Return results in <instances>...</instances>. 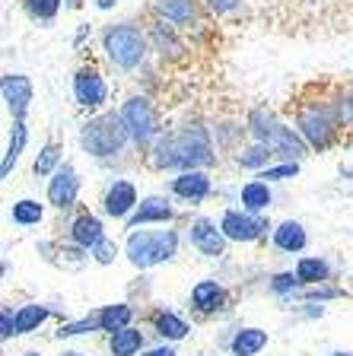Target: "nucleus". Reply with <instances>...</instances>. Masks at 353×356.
I'll list each match as a JSON object with an SVG mask.
<instances>
[{
	"instance_id": "f257e3e1",
	"label": "nucleus",
	"mask_w": 353,
	"mask_h": 356,
	"mask_svg": "<svg viewBox=\"0 0 353 356\" xmlns=\"http://www.w3.org/2000/svg\"><path fill=\"white\" fill-rule=\"evenodd\" d=\"M147 159L156 172H188L214 165L217 153L210 131L204 124H185L178 131L162 134L159 140L147 149Z\"/></svg>"
},
{
	"instance_id": "f03ea898",
	"label": "nucleus",
	"mask_w": 353,
	"mask_h": 356,
	"mask_svg": "<svg viewBox=\"0 0 353 356\" xmlns=\"http://www.w3.org/2000/svg\"><path fill=\"white\" fill-rule=\"evenodd\" d=\"M99 42H102V51L109 58V64L125 70V74L137 70L147 60V54L153 51L150 48V35L140 29L137 22H111V26L102 29Z\"/></svg>"
},
{
	"instance_id": "7ed1b4c3",
	"label": "nucleus",
	"mask_w": 353,
	"mask_h": 356,
	"mask_svg": "<svg viewBox=\"0 0 353 356\" xmlns=\"http://www.w3.org/2000/svg\"><path fill=\"white\" fill-rule=\"evenodd\" d=\"M131 134H127L125 121L118 111H99L86 124L80 127V147L86 156L105 163V159H118L127 149Z\"/></svg>"
},
{
	"instance_id": "20e7f679",
	"label": "nucleus",
	"mask_w": 353,
	"mask_h": 356,
	"mask_svg": "<svg viewBox=\"0 0 353 356\" xmlns=\"http://www.w3.org/2000/svg\"><path fill=\"white\" fill-rule=\"evenodd\" d=\"M178 229H131L125 238V258L137 270H150L166 261H175L178 254Z\"/></svg>"
},
{
	"instance_id": "39448f33",
	"label": "nucleus",
	"mask_w": 353,
	"mask_h": 356,
	"mask_svg": "<svg viewBox=\"0 0 353 356\" xmlns=\"http://www.w3.org/2000/svg\"><path fill=\"white\" fill-rule=\"evenodd\" d=\"M293 121L296 131L302 134V140L309 143V149H315V153L331 149L334 140H338V127H340L338 102H306L296 108Z\"/></svg>"
},
{
	"instance_id": "423d86ee",
	"label": "nucleus",
	"mask_w": 353,
	"mask_h": 356,
	"mask_svg": "<svg viewBox=\"0 0 353 356\" xmlns=\"http://www.w3.org/2000/svg\"><path fill=\"white\" fill-rule=\"evenodd\" d=\"M118 115H121L127 134H131V143L137 149H150L162 137L156 108L147 96H127L125 102H121V108H118Z\"/></svg>"
},
{
	"instance_id": "0eeeda50",
	"label": "nucleus",
	"mask_w": 353,
	"mask_h": 356,
	"mask_svg": "<svg viewBox=\"0 0 353 356\" xmlns=\"http://www.w3.org/2000/svg\"><path fill=\"white\" fill-rule=\"evenodd\" d=\"M220 229L229 242L251 245L271 229V222H267L265 213H249V210H242V207H226L220 213Z\"/></svg>"
},
{
	"instance_id": "6e6552de",
	"label": "nucleus",
	"mask_w": 353,
	"mask_h": 356,
	"mask_svg": "<svg viewBox=\"0 0 353 356\" xmlns=\"http://www.w3.org/2000/svg\"><path fill=\"white\" fill-rule=\"evenodd\" d=\"M74 102L80 105L83 111H102L105 102H109V83L99 74L96 67H80L74 74Z\"/></svg>"
},
{
	"instance_id": "1a4fd4ad",
	"label": "nucleus",
	"mask_w": 353,
	"mask_h": 356,
	"mask_svg": "<svg viewBox=\"0 0 353 356\" xmlns=\"http://www.w3.org/2000/svg\"><path fill=\"white\" fill-rule=\"evenodd\" d=\"M0 96H3V105H7L13 121L29 118L36 89H32V80L26 74H3V80H0Z\"/></svg>"
},
{
	"instance_id": "9d476101",
	"label": "nucleus",
	"mask_w": 353,
	"mask_h": 356,
	"mask_svg": "<svg viewBox=\"0 0 353 356\" xmlns=\"http://www.w3.org/2000/svg\"><path fill=\"white\" fill-rule=\"evenodd\" d=\"M188 238H191L194 252L204 258H223L229 245V238L220 229V220H210V216H194L188 226Z\"/></svg>"
},
{
	"instance_id": "9b49d317",
	"label": "nucleus",
	"mask_w": 353,
	"mask_h": 356,
	"mask_svg": "<svg viewBox=\"0 0 353 356\" xmlns=\"http://www.w3.org/2000/svg\"><path fill=\"white\" fill-rule=\"evenodd\" d=\"M140 207L137 197V185L127 181V178H111V185L102 194V213L109 220H131V213Z\"/></svg>"
},
{
	"instance_id": "f8f14e48",
	"label": "nucleus",
	"mask_w": 353,
	"mask_h": 356,
	"mask_svg": "<svg viewBox=\"0 0 353 356\" xmlns=\"http://www.w3.org/2000/svg\"><path fill=\"white\" fill-rule=\"evenodd\" d=\"M80 200V172L74 163H61V169L48 178V204L54 210H70Z\"/></svg>"
},
{
	"instance_id": "ddd939ff",
	"label": "nucleus",
	"mask_w": 353,
	"mask_h": 356,
	"mask_svg": "<svg viewBox=\"0 0 353 356\" xmlns=\"http://www.w3.org/2000/svg\"><path fill=\"white\" fill-rule=\"evenodd\" d=\"M210 191H214V178L207 169H188L169 178V194L185 200V204H201V200L210 197Z\"/></svg>"
},
{
	"instance_id": "4468645a",
	"label": "nucleus",
	"mask_w": 353,
	"mask_h": 356,
	"mask_svg": "<svg viewBox=\"0 0 353 356\" xmlns=\"http://www.w3.org/2000/svg\"><path fill=\"white\" fill-rule=\"evenodd\" d=\"M175 220V207H172L169 197H162V194H150V197L140 200V207L131 213V220L125 222V229H140V226H166V222Z\"/></svg>"
},
{
	"instance_id": "2eb2a0df",
	"label": "nucleus",
	"mask_w": 353,
	"mask_h": 356,
	"mask_svg": "<svg viewBox=\"0 0 353 356\" xmlns=\"http://www.w3.org/2000/svg\"><path fill=\"white\" fill-rule=\"evenodd\" d=\"M229 302V293L226 286H223L220 280H198L191 286V309L198 312L201 318H207V315H217V312H223Z\"/></svg>"
},
{
	"instance_id": "dca6fc26",
	"label": "nucleus",
	"mask_w": 353,
	"mask_h": 356,
	"mask_svg": "<svg viewBox=\"0 0 353 356\" xmlns=\"http://www.w3.org/2000/svg\"><path fill=\"white\" fill-rule=\"evenodd\" d=\"M67 236H70V242L77 245V248H86V252H93L99 242H105V226L102 220H99L96 213H89V210H80V213L70 220V226H67Z\"/></svg>"
},
{
	"instance_id": "f3484780",
	"label": "nucleus",
	"mask_w": 353,
	"mask_h": 356,
	"mask_svg": "<svg viewBox=\"0 0 353 356\" xmlns=\"http://www.w3.org/2000/svg\"><path fill=\"white\" fill-rule=\"evenodd\" d=\"M153 10L175 29H191L201 22V0H153Z\"/></svg>"
},
{
	"instance_id": "a211bd4d",
	"label": "nucleus",
	"mask_w": 353,
	"mask_h": 356,
	"mask_svg": "<svg viewBox=\"0 0 353 356\" xmlns=\"http://www.w3.org/2000/svg\"><path fill=\"white\" fill-rule=\"evenodd\" d=\"M271 242L283 254H299L309 245V232H306V226L299 220H283L271 229Z\"/></svg>"
},
{
	"instance_id": "6ab92c4d",
	"label": "nucleus",
	"mask_w": 353,
	"mask_h": 356,
	"mask_svg": "<svg viewBox=\"0 0 353 356\" xmlns=\"http://www.w3.org/2000/svg\"><path fill=\"white\" fill-rule=\"evenodd\" d=\"M175 32H178V29L172 26V22H166V19H159V16H156V19L150 22V29H147L150 48H153L159 58H178V54L185 51V44L178 42Z\"/></svg>"
},
{
	"instance_id": "aec40b11",
	"label": "nucleus",
	"mask_w": 353,
	"mask_h": 356,
	"mask_svg": "<svg viewBox=\"0 0 353 356\" xmlns=\"http://www.w3.org/2000/svg\"><path fill=\"white\" fill-rule=\"evenodd\" d=\"M150 325H153V331L159 334L166 343H175V341H185L188 334H191V325L182 318V315H175V312L169 309H156L153 315H150Z\"/></svg>"
},
{
	"instance_id": "412c9836",
	"label": "nucleus",
	"mask_w": 353,
	"mask_h": 356,
	"mask_svg": "<svg viewBox=\"0 0 353 356\" xmlns=\"http://www.w3.org/2000/svg\"><path fill=\"white\" fill-rule=\"evenodd\" d=\"M274 204V194H271V185L261 181V178H251L239 188V207L249 210V213H267Z\"/></svg>"
},
{
	"instance_id": "4be33fe9",
	"label": "nucleus",
	"mask_w": 353,
	"mask_h": 356,
	"mask_svg": "<svg viewBox=\"0 0 353 356\" xmlns=\"http://www.w3.org/2000/svg\"><path fill=\"white\" fill-rule=\"evenodd\" d=\"M271 334L265 327H239V331L229 337V353L233 356H258L267 347Z\"/></svg>"
},
{
	"instance_id": "5701e85b",
	"label": "nucleus",
	"mask_w": 353,
	"mask_h": 356,
	"mask_svg": "<svg viewBox=\"0 0 353 356\" xmlns=\"http://www.w3.org/2000/svg\"><path fill=\"white\" fill-rule=\"evenodd\" d=\"M296 277H299L302 286H322V283L331 280V264L322 254H302L296 261Z\"/></svg>"
},
{
	"instance_id": "b1692460",
	"label": "nucleus",
	"mask_w": 353,
	"mask_h": 356,
	"mask_svg": "<svg viewBox=\"0 0 353 356\" xmlns=\"http://www.w3.org/2000/svg\"><path fill=\"white\" fill-rule=\"evenodd\" d=\"M143 343H147V337H143V331L134 325L121 327V331L109 334V353L111 356H140V350H143Z\"/></svg>"
},
{
	"instance_id": "393cba45",
	"label": "nucleus",
	"mask_w": 353,
	"mask_h": 356,
	"mask_svg": "<svg viewBox=\"0 0 353 356\" xmlns=\"http://www.w3.org/2000/svg\"><path fill=\"white\" fill-rule=\"evenodd\" d=\"M96 315V325H99V331H105V334H115V331H121V327H127L134 321V305H127V302H115V305H102L99 312H93Z\"/></svg>"
},
{
	"instance_id": "a878e982",
	"label": "nucleus",
	"mask_w": 353,
	"mask_h": 356,
	"mask_svg": "<svg viewBox=\"0 0 353 356\" xmlns=\"http://www.w3.org/2000/svg\"><path fill=\"white\" fill-rule=\"evenodd\" d=\"M26 143H29V124H26V121H13V127H10L7 153H3V163H0V178H10L13 165L19 163L22 149H26Z\"/></svg>"
},
{
	"instance_id": "bb28decb",
	"label": "nucleus",
	"mask_w": 353,
	"mask_h": 356,
	"mask_svg": "<svg viewBox=\"0 0 353 356\" xmlns=\"http://www.w3.org/2000/svg\"><path fill=\"white\" fill-rule=\"evenodd\" d=\"M280 127V118L274 115L267 105H255V108L249 111V134L251 140H261V143H271L274 131Z\"/></svg>"
},
{
	"instance_id": "cd10ccee",
	"label": "nucleus",
	"mask_w": 353,
	"mask_h": 356,
	"mask_svg": "<svg viewBox=\"0 0 353 356\" xmlns=\"http://www.w3.org/2000/svg\"><path fill=\"white\" fill-rule=\"evenodd\" d=\"M45 220V204L36 197H19L13 200V207H10V222L19 226V229H32L38 222Z\"/></svg>"
},
{
	"instance_id": "c85d7f7f",
	"label": "nucleus",
	"mask_w": 353,
	"mask_h": 356,
	"mask_svg": "<svg viewBox=\"0 0 353 356\" xmlns=\"http://www.w3.org/2000/svg\"><path fill=\"white\" fill-rule=\"evenodd\" d=\"M274 159H277L274 149L267 147V143H261V140H251L249 147H242L239 153H235V165H239V169H255V172L274 165Z\"/></svg>"
},
{
	"instance_id": "c756f323",
	"label": "nucleus",
	"mask_w": 353,
	"mask_h": 356,
	"mask_svg": "<svg viewBox=\"0 0 353 356\" xmlns=\"http://www.w3.org/2000/svg\"><path fill=\"white\" fill-rule=\"evenodd\" d=\"M52 315H54L52 305H42V302H26V305H19V309H16V331H19V334L38 331V327H42L45 321L52 318Z\"/></svg>"
},
{
	"instance_id": "7c9ffc66",
	"label": "nucleus",
	"mask_w": 353,
	"mask_h": 356,
	"mask_svg": "<svg viewBox=\"0 0 353 356\" xmlns=\"http://www.w3.org/2000/svg\"><path fill=\"white\" fill-rule=\"evenodd\" d=\"M64 147L61 143H54V140H48L42 149H38V156H36V163H32V172H36L38 178H52L54 172L61 169V163H64Z\"/></svg>"
},
{
	"instance_id": "2f4dec72",
	"label": "nucleus",
	"mask_w": 353,
	"mask_h": 356,
	"mask_svg": "<svg viewBox=\"0 0 353 356\" xmlns=\"http://www.w3.org/2000/svg\"><path fill=\"white\" fill-rule=\"evenodd\" d=\"M19 7L32 22H54L64 0H19Z\"/></svg>"
},
{
	"instance_id": "473e14b6",
	"label": "nucleus",
	"mask_w": 353,
	"mask_h": 356,
	"mask_svg": "<svg viewBox=\"0 0 353 356\" xmlns=\"http://www.w3.org/2000/svg\"><path fill=\"white\" fill-rule=\"evenodd\" d=\"M299 175V163H274L267 165V169H261L255 178H261V181H287V178H296Z\"/></svg>"
},
{
	"instance_id": "72a5a7b5",
	"label": "nucleus",
	"mask_w": 353,
	"mask_h": 356,
	"mask_svg": "<svg viewBox=\"0 0 353 356\" xmlns=\"http://www.w3.org/2000/svg\"><path fill=\"white\" fill-rule=\"evenodd\" d=\"M299 286L302 283H299V277H296V270H280V274H274V280H271L274 296H293Z\"/></svg>"
},
{
	"instance_id": "f704fd0d",
	"label": "nucleus",
	"mask_w": 353,
	"mask_h": 356,
	"mask_svg": "<svg viewBox=\"0 0 353 356\" xmlns=\"http://www.w3.org/2000/svg\"><path fill=\"white\" fill-rule=\"evenodd\" d=\"M86 331H99L96 315H86V318H80V321H64V325L54 331V337L64 341V337H77V334H86Z\"/></svg>"
},
{
	"instance_id": "c9c22d12",
	"label": "nucleus",
	"mask_w": 353,
	"mask_h": 356,
	"mask_svg": "<svg viewBox=\"0 0 353 356\" xmlns=\"http://www.w3.org/2000/svg\"><path fill=\"white\" fill-rule=\"evenodd\" d=\"M13 337H19V331H16V312H13V305H3L0 309V341L7 343Z\"/></svg>"
},
{
	"instance_id": "e433bc0d",
	"label": "nucleus",
	"mask_w": 353,
	"mask_h": 356,
	"mask_svg": "<svg viewBox=\"0 0 353 356\" xmlns=\"http://www.w3.org/2000/svg\"><path fill=\"white\" fill-rule=\"evenodd\" d=\"M338 296H344V289H338V286H306V293H302V299H309V302H328V299H338Z\"/></svg>"
},
{
	"instance_id": "4c0bfd02",
	"label": "nucleus",
	"mask_w": 353,
	"mask_h": 356,
	"mask_svg": "<svg viewBox=\"0 0 353 356\" xmlns=\"http://www.w3.org/2000/svg\"><path fill=\"white\" fill-rule=\"evenodd\" d=\"M89 254H93V261H96V264H102V267H105V264H111V261L118 258V245L111 242V238H105V242H99Z\"/></svg>"
},
{
	"instance_id": "58836bf2",
	"label": "nucleus",
	"mask_w": 353,
	"mask_h": 356,
	"mask_svg": "<svg viewBox=\"0 0 353 356\" xmlns=\"http://www.w3.org/2000/svg\"><path fill=\"white\" fill-rule=\"evenodd\" d=\"M201 3L217 16H229V13H235V10L242 7V0H201Z\"/></svg>"
},
{
	"instance_id": "ea45409f",
	"label": "nucleus",
	"mask_w": 353,
	"mask_h": 356,
	"mask_svg": "<svg viewBox=\"0 0 353 356\" xmlns=\"http://www.w3.org/2000/svg\"><path fill=\"white\" fill-rule=\"evenodd\" d=\"M140 356H178V353H175V347H172V343H159V347L147 350V353H140Z\"/></svg>"
},
{
	"instance_id": "a19ab883",
	"label": "nucleus",
	"mask_w": 353,
	"mask_h": 356,
	"mask_svg": "<svg viewBox=\"0 0 353 356\" xmlns=\"http://www.w3.org/2000/svg\"><path fill=\"white\" fill-rule=\"evenodd\" d=\"M118 0H96V10H115Z\"/></svg>"
},
{
	"instance_id": "79ce46f5",
	"label": "nucleus",
	"mask_w": 353,
	"mask_h": 356,
	"mask_svg": "<svg viewBox=\"0 0 353 356\" xmlns=\"http://www.w3.org/2000/svg\"><path fill=\"white\" fill-rule=\"evenodd\" d=\"M83 3H86V0H64V7H67V10H80Z\"/></svg>"
},
{
	"instance_id": "37998d69",
	"label": "nucleus",
	"mask_w": 353,
	"mask_h": 356,
	"mask_svg": "<svg viewBox=\"0 0 353 356\" xmlns=\"http://www.w3.org/2000/svg\"><path fill=\"white\" fill-rule=\"evenodd\" d=\"M61 356H86V353H80V350H64Z\"/></svg>"
},
{
	"instance_id": "c03bdc74",
	"label": "nucleus",
	"mask_w": 353,
	"mask_h": 356,
	"mask_svg": "<svg viewBox=\"0 0 353 356\" xmlns=\"http://www.w3.org/2000/svg\"><path fill=\"white\" fill-rule=\"evenodd\" d=\"M328 356H353V353H344V350H338V353H328Z\"/></svg>"
},
{
	"instance_id": "a18cd8bd",
	"label": "nucleus",
	"mask_w": 353,
	"mask_h": 356,
	"mask_svg": "<svg viewBox=\"0 0 353 356\" xmlns=\"http://www.w3.org/2000/svg\"><path fill=\"white\" fill-rule=\"evenodd\" d=\"M22 356H42V353H22Z\"/></svg>"
},
{
	"instance_id": "49530a36",
	"label": "nucleus",
	"mask_w": 353,
	"mask_h": 356,
	"mask_svg": "<svg viewBox=\"0 0 353 356\" xmlns=\"http://www.w3.org/2000/svg\"><path fill=\"white\" fill-rule=\"evenodd\" d=\"M306 3H318V0H306Z\"/></svg>"
},
{
	"instance_id": "de8ad7c7",
	"label": "nucleus",
	"mask_w": 353,
	"mask_h": 356,
	"mask_svg": "<svg viewBox=\"0 0 353 356\" xmlns=\"http://www.w3.org/2000/svg\"><path fill=\"white\" fill-rule=\"evenodd\" d=\"M229 356H233V353H229Z\"/></svg>"
}]
</instances>
